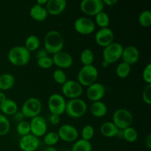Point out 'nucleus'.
<instances>
[{"label":"nucleus","instance_id":"a211bd4d","mask_svg":"<svg viewBox=\"0 0 151 151\" xmlns=\"http://www.w3.org/2000/svg\"><path fill=\"white\" fill-rule=\"evenodd\" d=\"M140 58L139 50L135 46L130 45L123 48L122 58V62L128 63V65H134L139 61Z\"/></svg>","mask_w":151,"mask_h":151},{"label":"nucleus","instance_id":"5701e85b","mask_svg":"<svg viewBox=\"0 0 151 151\" xmlns=\"http://www.w3.org/2000/svg\"><path fill=\"white\" fill-rule=\"evenodd\" d=\"M100 134L106 138H113L117 134L119 129L112 122H105L100 127Z\"/></svg>","mask_w":151,"mask_h":151},{"label":"nucleus","instance_id":"9b49d317","mask_svg":"<svg viewBox=\"0 0 151 151\" xmlns=\"http://www.w3.org/2000/svg\"><path fill=\"white\" fill-rule=\"evenodd\" d=\"M96 25L94 21L88 17L78 18L74 22L75 31L81 35H90L95 30Z\"/></svg>","mask_w":151,"mask_h":151},{"label":"nucleus","instance_id":"7c9ffc66","mask_svg":"<svg viewBox=\"0 0 151 151\" xmlns=\"http://www.w3.org/2000/svg\"><path fill=\"white\" fill-rule=\"evenodd\" d=\"M138 22L140 26L143 27H148L151 25V11L150 10H145L141 12L138 17Z\"/></svg>","mask_w":151,"mask_h":151},{"label":"nucleus","instance_id":"9d476101","mask_svg":"<svg viewBox=\"0 0 151 151\" xmlns=\"http://www.w3.org/2000/svg\"><path fill=\"white\" fill-rule=\"evenodd\" d=\"M104 6L103 0H83L80 4V8L86 16H95L103 11Z\"/></svg>","mask_w":151,"mask_h":151},{"label":"nucleus","instance_id":"6e6552de","mask_svg":"<svg viewBox=\"0 0 151 151\" xmlns=\"http://www.w3.org/2000/svg\"><path fill=\"white\" fill-rule=\"evenodd\" d=\"M123 48L124 47L122 44L114 41L113 43L103 49V60L107 61L110 64L118 61L122 58Z\"/></svg>","mask_w":151,"mask_h":151},{"label":"nucleus","instance_id":"393cba45","mask_svg":"<svg viewBox=\"0 0 151 151\" xmlns=\"http://www.w3.org/2000/svg\"><path fill=\"white\" fill-rule=\"evenodd\" d=\"M40 39L37 35H30L26 38L24 47L29 52H35L39 49Z\"/></svg>","mask_w":151,"mask_h":151},{"label":"nucleus","instance_id":"de8ad7c7","mask_svg":"<svg viewBox=\"0 0 151 151\" xmlns=\"http://www.w3.org/2000/svg\"><path fill=\"white\" fill-rule=\"evenodd\" d=\"M110 65H111L110 63H108L107 61H106V60H103V61H102V63H101V66L103 68H108L109 66H110Z\"/></svg>","mask_w":151,"mask_h":151},{"label":"nucleus","instance_id":"58836bf2","mask_svg":"<svg viewBox=\"0 0 151 151\" xmlns=\"http://www.w3.org/2000/svg\"><path fill=\"white\" fill-rule=\"evenodd\" d=\"M142 78L147 84H151V63L146 65L142 72Z\"/></svg>","mask_w":151,"mask_h":151},{"label":"nucleus","instance_id":"e433bc0d","mask_svg":"<svg viewBox=\"0 0 151 151\" xmlns=\"http://www.w3.org/2000/svg\"><path fill=\"white\" fill-rule=\"evenodd\" d=\"M37 65L41 69H48L51 68L54 65V63H53L52 58L50 56H47V57L37 60Z\"/></svg>","mask_w":151,"mask_h":151},{"label":"nucleus","instance_id":"b1692460","mask_svg":"<svg viewBox=\"0 0 151 151\" xmlns=\"http://www.w3.org/2000/svg\"><path fill=\"white\" fill-rule=\"evenodd\" d=\"M16 83L15 77L10 73H4L0 75V91H7L13 88Z\"/></svg>","mask_w":151,"mask_h":151},{"label":"nucleus","instance_id":"473e14b6","mask_svg":"<svg viewBox=\"0 0 151 151\" xmlns=\"http://www.w3.org/2000/svg\"><path fill=\"white\" fill-rule=\"evenodd\" d=\"M16 132H17L18 135L20 136L21 137H24V136L30 134L29 122L25 120L19 122L17 124V126H16Z\"/></svg>","mask_w":151,"mask_h":151},{"label":"nucleus","instance_id":"20e7f679","mask_svg":"<svg viewBox=\"0 0 151 151\" xmlns=\"http://www.w3.org/2000/svg\"><path fill=\"white\" fill-rule=\"evenodd\" d=\"M99 72L94 65L83 66L78 73V82L82 86H89L98 78Z\"/></svg>","mask_w":151,"mask_h":151},{"label":"nucleus","instance_id":"423d86ee","mask_svg":"<svg viewBox=\"0 0 151 151\" xmlns=\"http://www.w3.org/2000/svg\"><path fill=\"white\" fill-rule=\"evenodd\" d=\"M42 111V103L36 97H30L24 101L22 106V113L25 118H32L39 116Z\"/></svg>","mask_w":151,"mask_h":151},{"label":"nucleus","instance_id":"a18cd8bd","mask_svg":"<svg viewBox=\"0 0 151 151\" xmlns=\"http://www.w3.org/2000/svg\"><path fill=\"white\" fill-rule=\"evenodd\" d=\"M7 99V97H6L5 94L4 93V91H0V103L1 102H3L4 100H5Z\"/></svg>","mask_w":151,"mask_h":151},{"label":"nucleus","instance_id":"c756f323","mask_svg":"<svg viewBox=\"0 0 151 151\" xmlns=\"http://www.w3.org/2000/svg\"><path fill=\"white\" fill-rule=\"evenodd\" d=\"M123 131V138L126 142L133 143L136 142L138 139V132L137 130L133 127H128L125 129L122 130Z\"/></svg>","mask_w":151,"mask_h":151},{"label":"nucleus","instance_id":"2f4dec72","mask_svg":"<svg viewBox=\"0 0 151 151\" xmlns=\"http://www.w3.org/2000/svg\"><path fill=\"white\" fill-rule=\"evenodd\" d=\"M60 140L59 136L57 132H52L47 133L44 136V142L47 147H54Z\"/></svg>","mask_w":151,"mask_h":151},{"label":"nucleus","instance_id":"f704fd0d","mask_svg":"<svg viewBox=\"0 0 151 151\" xmlns=\"http://www.w3.org/2000/svg\"><path fill=\"white\" fill-rule=\"evenodd\" d=\"M52 78L55 82L61 86L67 81V77H66V73L63 69H57L53 72Z\"/></svg>","mask_w":151,"mask_h":151},{"label":"nucleus","instance_id":"ea45409f","mask_svg":"<svg viewBox=\"0 0 151 151\" xmlns=\"http://www.w3.org/2000/svg\"><path fill=\"white\" fill-rule=\"evenodd\" d=\"M12 116H13V121L18 122V123L22 122V121H24V119L25 118L24 116L23 115V114L22 113V111H18L17 112H16Z\"/></svg>","mask_w":151,"mask_h":151},{"label":"nucleus","instance_id":"f8f14e48","mask_svg":"<svg viewBox=\"0 0 151 151\" xmlns=\"http://www.w3.org/2000/svg\"><path fill=\"white\" fill-rule=\"evenodd\" d=\"M94 40L97 45L105 48L114 42V33L109 27L100 28V29L96 32Z\"/></svg>","mask_w":151,"mask_h":151},{"label":"nucleus","instance_id":"c85d7f7f","mask_svg":"<svg viewBox=\"0 0 151 151\" xmlns=\"http://www.w3.org/2000/svg\"><path fill=\"white\" fill-rule=\"evenodd\" d=\"M94 60V52L90 49H85L81 53V61L83 66L93 65Z\"/></svg>","mask_w":151,"mask_h":151},{"label":"nucleus","instance_id":"37998d69","mask_svg":"<svg viewBox=\"0 0 151 151\" xmlns=\"http://www.w3.org/2000/svg\"><path fill=\"white\" fill-rule=\"evenodd\" d=\"M145 147H147L148 150L151 149V134H147V137L145 139Z\"/></svg>","mask_w":151,"mask_h":151},{"label":"nucleus","instance_id":"c9c22d12","mask_svg":"<svg viewBox=\"0 0 151 151\" xmlns=\"http://www.w3.org/2000/svg\"><path fill=\"white\" fill-rule=\"evenodd\" d=\"M94 136V128L92 125H86L83 128L81 131V137L82 139L86 141H91Z\"/></svg>","mask_w":151,"mask_h":151},{"label":"nucleus","instance_id":"c03bdc74","mask_svg":"<svg viewBox=\"0 0 151 151\" xmlns=\"http://www.w3.org/2000/svg\"><path fill=\"white\" fill-rule=\"evenodd\" d=\"M103 2L104 5L106 6H114L118 2L117 0H103Z\"/></svg>","mask_w":151,"mask_h":151},{"label":"nucleus","instance_id":"cd10ccee","mask_svg":"<svg viewBox=\"0 0 151 151\" xmlns=\"http://www.w3.org/2000/svg\"><path fill=\"white\" fill-rule=\"evenodd\" d=\"M94 17H95V22L94 23L97 26L100 27V28L109 27V24H110V17L106 12H100L98 14L96 15Z\"/></svg>","mask_w":151,"mask_h":151},{"label":"nucleus","instance_id":"1a4fd4ad","mask_svg":"<svg viewBox=\"0 0 151 151\" xmlns=\"http://www.w3.org/2000/svg\"><path fill=\"white\" fill-rule=\"evenodd\" d=\"M61 91L65 97L69 98V100H72L80 98L83 92V88L77 81L67 80V81L62 85Z\"/></svg>","mask_w":151,"mask_h":151},{"label":"nucleus","instance_id":"0eeeda50","mask_svg":"<svg viewBox=\"0 0 151 151\" xmlns=\"http://www.w3.org/2000/svg\"><path fill=\"white\" fill-rule=\"evenodd\" d=\"M66 101L62 94H54L50 96L47 101V107L51 114L60 116L65 113Z\"/></svg>","mask_w":151,"mask_h":151},{"label":"nucleus","instance_id":"2eb2a0df","mask_svg":"<svg viewBox=\"0 0 151 151\" xmlns=\"http://www.w3.org/2000/svg\"><path fill=\"white\" fill-rule=\"evenodd\" d=\"M106 87L100 83L95 82L87 87L86 96L91 102L101 101L106 94Z\"/></svg>","mask_w":151,"mask_h":151},{"label":"nucleus","instance_id":"09e8293b","mask_svg":"<svg viewBox=\"0 0 151 151\" xmlns=\"http://www.w3.org/2000/svg\"><path fill=\"white\" fill-rule=\"evenodd\" d=\"M43 151H58L55 147H47Z\"/></svg>","mask_w":151,"mask_h":151},{"label":"nucleus","instance_id":"a19ab883","mask_svg":"<svg viewBox=\"0 0 151 151\" xmlns=\"http://www.w3.org/2000/svg\"><path fill=\"white\" fill-rule=\"evenodd\" d=\"M47 56H49V54L44 49H40V50H38L36 51V52H35V58H36L37 60L43 58L44 57H47Z\"/></svg>","mask_w":151,"mask_h":151},{"label":"nucleus","instance_id":"7ed1b4c3","mask_svg":"<svg viewBox=\"0 0 151 151\" xmlns=\"http://www.w3.org/2000/svg\"><path fill=\"white\" fill-rule=\"evenodd\" d=\"M87 111V104L81 98L72 99L66 102L65 113L71 118L78 119L85 115Z\"/></svg>","mask_w":151,"mask_h":151},{"label":"nucleus","instance_id":"412c9836","mask_svg":"<svg viewBox=\"0 0 151 151\" xmlns=\"http://www.w3.org/2000/svg\"><path fill=\"white\" fill-rule=\"evenodd\" d=\"M90 112L94 117L101 118L107 114L108 107L106 103L102 101L93 102L90 106Z\"/></svg>","mask_w":151,"mask_h":151},{"label":"nucleus","instance_id":"f3484780","mask_svg":"<svg viewBox=\"0 0 151 151\" xmlns=\"http://www.w3.org/2000/svg\"><path fill=\"white\" fill-rule=\"evenodd\" d=\"M39 145V138L31 134L21 137L19 142V148L22 151H35Z\"/></svg>","mask_w":151,"mask_h":151},{"label":"nucleus","instance_id":"72a5a7b5","mask_svg":"<svg viewBox=\"0 0 151 151\" xmlns=\"http://www.w3.org/2000/svg\"><path fill=\"white\" fill-rule=\"evenodd\" d=\"M10 124L7 116L0 114V136H5L10 132Z\"/></svg>","mask_w":151,"mask_h":151},{"label":"nucleus","instance_id":"a878e982","mask_svg":"<svg viewBox=\"0 0 151 151\" xmlns=\"http://www.w3.org/2000/svg\"><path fill=\"white\" fill-rule=\"evenodd\" d=\"M92 145L91 142L81 139L76 140L72 145L71 151H91Z\"/></svg>","mask_w":151,"mask_h":151},{"label":"nucleus","instance_id":"49530a36","mask_svg":"<svg viewBox=\"0 0 151 151\" xmlns=\"http://www.w3.org/2000/svg\"><path fill=\"white\" fill-rule=\"evenodd\" d=\"M47 2V0H38V1L36 2V4H39V5L41 6H44V7H45Z\"/></svg>","mask_w":151,"mask_h":151},{"label":"nucleus","instance_id":"bb28decb","mask_svg":"<svg viewBox=\"0 0 151 151\" xmlns=\"http://www.w3.org/2000/svg\"><path fill=\"white\" fill-rule=\"evenodd\" d=\"M131 66L128 65V63L125 62L119 63L116 68V74L118 78L121 79H125L127 78L131 74Z\"/></svg>","mask_w":151,"mask_h":151},{"label":"nucleus","instance_id":"6ab92c4d","mask_svg":"<svg viewBox=\"0 0 151 151\" xmlns=\"http://www.w3.org/2000/svg\"><path fill=\"white\" fill-rule=\"evenodd\" d=\"M67 5L66 0H47L45 5L48 15L58 16L63 13Z\"/></svg>","mask_w":151,"mask_h":151},{"label":"nucleus","instance_id":"ddd939ff","mask_svg":"<svg viewBox=\"0 0 151 151\" xmlns=\"http://www.w3.org/2000/svg\"><path fill=\"white\" fill-rule=\"evenodd\" d=\"M30 134L36 137H44L47 131V124L45 119L41 116H37L32 118L29 122Z\"/></svg>","mask_w":151,"mask_h":151},{"label":"nucleus","instance_id":"8fccbe9b","mask_svg":"<svg viewBox=\"0 0 151 151\" xmlns=\"http://www.w3.org/2000/svg\"><path fill=\"white\" fill-rule=\"evenodd\" d=\"M65 151H71V150H65Z\"/></svg>","mask_w":151,"mask_h":151},{"label":"nucleus","instance_id":"f257e3e1","mask_svg":"<svg viewBox=\"0 0 151 151\" xmlns=\"http://www.w3.org/2000/svg\"><path fill=\"white\" fill-rule=\"evenodd\" d=\"M44 50L48 54L55 55L63 50L64 39L58 31L52 29L47 32L44 39Z\"/></svg>","mask_w":151,"mask_h":151},{"label":"nucleus","instance_id":"39448f33","mask_svg":"<svg viewBox=\"0 0 151 151\" xmlns=\"http://www.w3.org/2000/svg\"><path fill=\"white\" fill-rule=\"evenodd\" d=\"M133 121L134 116L128 109H116L112 115V122L119 130H124L128 127H131Z\"/></svg>","mask_w":151,"mask_h":151},{"label":"nucleus","instance_id":"aec40b11","mask_svg":"<svg viewBox=\"0 0 151 151\" xmlns=\"http://www.w3.org/2000/svg\"><path fill=\"white\" fill-rule=\"evenodd\" d=\"M29 16L33 20L36 22H44L48 16V13L45 7L41 6L38 4H34L29 10Z\"/></svg>","mask_w":151,"mask_h":151},{"label":"nucleus","instance_id":"dca6fc26","mask_svg":"<svg viewBox=\"0 0 151 151\" xmlns=\"http://www.w3.org/2000/svg\"><path fill=\"white\" fill-rule=\"evenodd\" d=\"M52 58L54 65L60 69H69L73 64V58L72 55L63 50L53 55Z\"/></svg>","mask_w":151,"mask_h":151},{"label":"nucleus","instance_id":"f03ea898","mask_svg":"<svg viewBox=\"0 0 151 151\" xmlns=\"http://www.w3.org/2000/svg\"><path fill=\"white\" fill-rule=\"evenodd\" d=\"M7 58L13 66H24L30 60L31 53L25 48L24 46H16L9 50Z\"/></svg>","mask_w":151,"mask_h":151},{"label":"nucleus","instance_id":"4c0bfd02","mask_svg":"<svg viewBox=\"0 0 151 151\" xmlns=\"http://www.w3.org/2000/svg\"><path fill=\"white\" fill-rule=\"evenodd\" d=\"M142 100L146 104L150 105L151 104V84H147L145 87L144 88L142 94Z\"/></svg>","mask_w":151,"mask_h":151},{"label":"nucleus","instance_id":"4be33fe9","mask_svg":"<svg viewBox=\"0 0 151 151\" xmlns=\"http://www.w3.org/2000/svg\"><path fill=\"white\" fill-rule=\"evenodd\" d=\"M0 111L4 115L13 116L18 111V105L12 99L7 98L5 100L0 103Z\"/></svg>","mask_w":151,"mask_h":151},{"label":"nucleus","instance_id":"79ce46f5","mask_svg":"<svg viewBox=\"0 0 151 151\" xmlns=\"http://www.w3.org/2000/svg\"><path fill=\"white\" fill-rule=\"evenodd\" d=\"M49 119H50V123H51L52 125H57L58 124H59V122H60V116H58V115H55V114L50 115Z\"/></svg>","mask_w":151,"mask_h":151},{"label":"nucleus","instance_id":"4468645a","mask_svg":"<svg viewBox=\"0 0 151 151\" xmlns=\"http://www.w3.org/2000/svg\"><path fill=\"white\" fill-rule=\"evenodd\" d=\"M58 134L60 139L66 142H75L78 138L79 132L75 126L69 124H64L59 128Z\"/></svg>","mask_w":151,"mask_h":151}]
</instances>
